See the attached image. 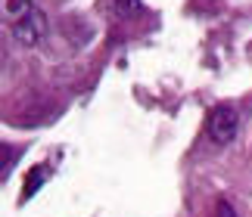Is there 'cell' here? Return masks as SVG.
<instances>
[{"label": "cell", "instance_id": "6da1fadb", "mask_svg": "<svg viewBox=\"0 0 252 217\" xmlns=\"http://www.w3.org/2000/svg\"><path fill=\"white\" fill-rule=\"evenodd\" d=\"M237 127H240V121H237L234 108L218 106L215 112L209 115V140L215 143V146H227L237 136Z\"/></svg>", "mask_w": 252, "mask_h": 217}, {"label": "cell", "instance_id": "7a4b0ae2", "mask_svg": "<svg viewBox=\"0 0 252 217\" xmlns=\"http://www.w3.org/2000/svg\"><path fill=\"white\" fill-rule=\"evenodd\" d=\"M9 31H13L16 44L34 47V44H41V37H44V31H47V19H44L41 9H32V16H25L22 22L9 25Z\"/></svg>", "mask_w": 252, "mask_h": 217}, {"label": "cell", "instance_id": "3957f363", "mask_svg": "<svg viewBox=\"0 0 252 217\" xmlns=\"http://www.w3.org/2000/svg\"><path fill=\"white\" fill-rule=\"evenodd\" d=\"M0 3H3V19H6L9 25L22 22V19L32 16V9H34L32 0H0Z\"/></svg>", "mask_w": 252, "mask_h": 217}, {"label": "cell", "instance_id": "277c9868", "mask_svg": "<svg viewBox=\"0 0 252 217\" xmlns=\"http://www.w3.org/2000/svg\"><path fill=\"white\" fill-rule=\"evenodd\" d=\"M47 174H50V171H47V167H34V171L28 174V186H25V192H22V199H25V202H28V199H32V195H34V192H37V190H41V186H44Z\"/></svg>", "mask_w": 252, "mask_h": 217}, {"label": "cell", "instance_id": "5b68a950", "mask_svg": "<svg viewBox=\"0 0 252 217\" xmlns=\"http://www.w3.org/2000/svg\"><path fill=\"white\" fill-rule=\"evenodd\" d=\"M112 6H115V13H119L122 19H137L143 13L140 0H112Z\"/></svg>", "mask_w": 252, "mask_h": 217}, {"label": "cell", "instance_id": "8992f818", "mask_svg": "<svg viewBox=\"0 0 252 217\" xmlns=\"http://www.w3.org/2000/svg\"><path fill=\"white\" fill-rule=\"evenodd\" d=\"M9 167H13V149H3V171H0V180H9Z\"/></svg>", "mask_w": 252, "mask_h": 217}, {"label": "cell", "instance_id": "52a82bcc", "mask_svg": "<svg viewBox=\"0 0 252 217\" xmlns=\"http://www.w3.org/2000/svg\"><path fill=\"white\" fill-rule=\"evenodd\" d=\"M218 217H237V214H234V208H230L227 202H218Z\"/></svg>", "mask_w": 252, "mask_h": 217}]
</instances>
